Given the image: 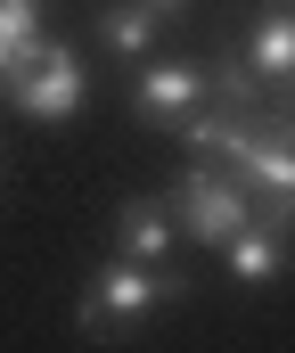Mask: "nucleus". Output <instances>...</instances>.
Segmentation results:
<instances>
[{"label":"nucleus","instance_id":"nucleus-1","mask_svg":"<svg viewBox=\"0 0 295 353\" xmlns=\"http://www.w3.org/2000/svg\"><path fill=\"white\" fill-rule=\"evenodd\" d=\"M173 296H181V279L164 263H115V255H107L98 279L74 296V329H83L91 345H123V337H140Z\"/></svg>","mask_w":295,"mask_h":353},{"label":"nucleus","instance_id":"nucleus-2","mask_svg":"<svg viewBox=\"0 0 295 353\" xmlns=\"http://www.w3.org/2000/svg\"><path fill=\"white\" fill-rule=\"evenodd\" d=\"M173 214H181V230H189V239H205V247H230V239L246 230V181H230L213 157H205V165H189V173H181V189H173Z\"/></svg>","mask_w":295,"mask_h":353},{"label":"nucleus","instance_id":"nucleus-3","mask_svg":"<svg viewBox=\"0 0 295 353\" xmlns=\"http://www.w3.org/2000/svg\"><path fill=\"white\" fill-rule=\"evenodd\" d=\"M8 99L33 115V123H74L83 115V58L66 41H41V58L8 83Z\"/></svg>","mask_w":295,"mask_h":353},{"label":"nucleus","instance_id":"nucleus-4","mask_svg":"<svg viewBox=\"0 0 295 353\" xmlns=\"http://www.w3.org/2000/svg\"><path fill=\"white\" fill-rule=\"evenodd\" d=\"M131 107H140V123L181 132L197 107H205V66H189V58H148L140 83H131Z\"/></svg>","mask_w":295,"mask_h":353},{"label":"nucleus","instance_id":"nucleus-5","mask_svg":"<svg viewBox=\"0 0 295 353\" xmlns=\"http://www.w3.org/2000/svg\"><path fill=\"white\" fill-rule=\"evenodd\" d=\"M173 239H181L173 197H123L115 205V263H164Z\"/></svg>","mask_w":295,"mask_h":353},{"label":"nucleus","instance_id":"nucleus-6","mask_svg":"<svg viewBox=\"0 0 295 353\" xmlns=\"http://www.w3.org/2000/svg\"><path fill=\"white\" fill-rule=\"evenodd\" d=\"M221 271H230L238 288H271V279L287 271V239H279V230H263V222H246V230L221 247Z\"/></svg>","mask_w":295,"mask_h":353},{"label":"nucleus","instance_id":"nucleus-7","mask_svg":"<svg viewBox=\"0 0 295 353\" xmlns=\"http://www.w3.org/2000/svg\"><path fill=\"white\" fill-rule=\"evenodd\" d=\"M41 0H0V90L17 83L33 58H41Z\"/></svg>","mask_w":295,"mask_h":353},{"label":"nucleus","instance_id":"nucleus-8","mask_svg":"<svg viewBox=\"0 0 295 353\" xmlns=\"http://www.w3.org/2000/svg\"><path fill=\"white\" fill-rule=\"evenodd\" d=\"M263 83H295V8H271L263 25H254V41L238 50Z\"/></svg>","mask_w":295,"mask_h":353},{"label":"nucleus","instance_id":"nucleus-9","mask_svg":"<svg viewBox=\"0 0 295 353\" xmlns=\"http://www.w3.org/2000/svg\"><path fill=\"white\" fill-rule=\"evenodd\" d=\"M156 25H164L156 0H115V8L98 17V41H107L115 58H148V50H156Z\"/></svg>","mask_w":295,"mask_h":353},{"label":"nucleus","instance_id":"nucleus-10","mask_svg":"<svg viewBox=\"0 0 295 353\" xmlns=\"http://www.w3.org/2000/svg\"><path fill=\"white\" fill-rule=\"evenodd\" d=\"M205 99H213L221 115H254V99H263V74H254L246 58H221V66L205 74Z\"/></svg>","mask_w":295,"mask_h":353},{"label":"nucleus","instance_id":"nucleus-11","mask_svg":"<svg viewBox=\"0 0 295 353\" xmlns=\"http://www.w3.org/2000/svg\"><path fill=\"white\" fill-rule=\"evenodd\" d=\"M156 8H164V17H181V8H189V0H156Z\"/></svg>","mask_w":295,"mask_h":353}]
</instances>
